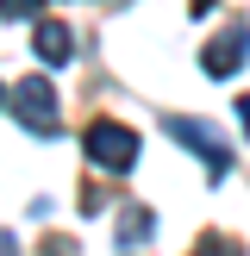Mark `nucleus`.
<instances>
[{
	"label": "nucleus",
	"instance_id": "f257e3e1",
	"mask_svg": "<svg viewBox=\"0 0 250 256\" xmlns=\"http://www.w3.org/2000/svg\"><path fill=\"white\" fill-rule=\"evenodd\" d=\"M82 150L94 156V169H106V175H125L138 162V138L125 132V125H112V119H94L82 132Z\"/></svg>",
	"mask_w": 250,
	"mask_h": 256
},
{
	"label": "nucleus",
	"instance_id": "6e6552de",
	"mask_svg": "<svg viewBox=\"0 0 250 256\" xmlns=\"http://www.w3.org/2000/svg\"><path fill=\"white\" fill-rule=\"evenodd\" d=\"M44 0H0V19H32Z\"/></svg>",
	"mask_w": 250,
	"mask_h": 256
},
{
	"label": "nucleus",
	"instance_id": "1a4fd4ad",
	"mask_svg": "<svg viewBox=\"0 0 250 256\" xmlns=\"http://www.w3.org/2000/svg\"><path fill=\"white\" fill-rule=\"evenodd\" d=\"M238 119H244V132H250V94H244V100H238Z\"/></svg>",
	"mask_w": 250,
	"mask_h": 256
},
{
	"label": "nucleus",
	"instance_id": "39448f33",
	"mask_svg": "<svg viewBox=\"0 0 250 256\" xmlns=\"http://www.w3.org/2000/svg\"><path fill=\"white\" fill-rule=\"evenodd\" d=\"M38 56H44L50 69L75 62V32H69V25H56V19H44V25H38Z\"/></svg>",
	"mask_w": 250,
	"mask_h": 256
},
{
	"label": "nucleus",
	"instance_id": "423d86ee",
	"mask_svg": "<svg viewBox=\"0 0 250 256\" xmlns=\"http://www.w3.org/2000/svg\"><path fill=\"white\" fill-rule=\"evenodd\" d=\"M150 232H156V219H150L144 206H138V212H125V219H119V244H125V250H138V244H144Z\"/></svg>",
	"mask_w": 250,
	"mask_h": 256
},
{
	"label": "nucleus",
	"instance_id": "7ed1b4c3",
	"mask_svg": "<svg viewBox=\"0 0 250 256\" xmlns=\"http://www.w3.org/2000/svg\"><path fill=\"white\" fill-rule=\"evenodd\" d=\"M169 138H175V144H188L200 162H206V175H212V182L232 169V144H225L212 125H200V119H169Z\"/></svg>",
	"mask_w": 250,
	"mask_h": 256
},
{
	"label": "nucleus",
	"instance_id": "20e7f679",
	"mask_svg": "<svg viewBox=\"0 0 250 256\" xmlns=\"http://www.w3.org/2000/svg\"><path fill=\"white\" fill-rule=\"evenodd\" d=\"M244 50H250V25H244V19H232V25H225V32L206 44L200 69H206V75H238V69H244Z\"/></svg>",
	"mask_w": 250,
	"mask_h": 256
},
{
	"label": "nucleus",
	"instance_id": "f03ea898",
	"mask_svg": "<svg viewBox=\"0 0 250 256\" xmlns=\"http://www.w3.org/2000/svg\"><path fill=\"white\" fill-rule=\"evenodd\" d=\"M12 112H19V125L38 132V138H56L62 132V119H56V88H50L44 75H25V82L12 88Z\"/></svg>",
	"mask_w": 250,
	"mask_h": 256
},
{
	"label": "nucleus",
	"instance_id": "0eeeda50",
	"mask_svg": "<svg viewBox=\"0 0 250 256\" xmlns=\"http://www.w3.org/2000/svg\"><path fill=\"white\" fill-rule=\"evenodd\" d=\"M194 256H244V250H238L232 238H219V232H212V238H200V244H194Z\"/></svg>",
	"mask_w": 250,
	"mask_h": 256
},
{
	"label": "nucleus",
	"instance_id": "9d476101",
	"mask_svg": "<svg viewBox=\"0 0 250 256\" xmlns=\"http://www.w3.org/2000/svg\"><path fill=\"white\" fill-rule=\"evenodd\" d=\"M0 256H19V244H12V238H6V232H0Z\"/></svg>",
	"mask_w": 250,
	"mask_h": 256
}]
</instances>
